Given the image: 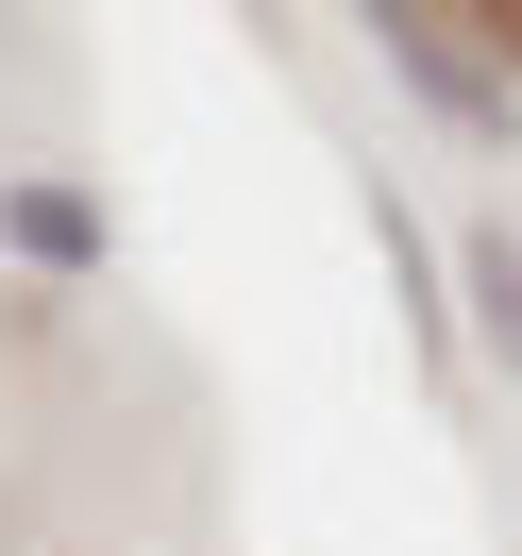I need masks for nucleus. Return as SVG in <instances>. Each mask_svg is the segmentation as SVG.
I'll use <instances>...</instances> for the list:
<instances>
[{
  "label": "nucleus",
  "mask_w": 522,
  "mask_h": 556,
  "mask_svg": "<svg viewBox=\"0 0 522 556\" xmlns=\"http://www.w3.org/2000/svg\"><path fill=\"white\" fill-rule=\"evenodd\" d=\"M472 320H488V354H522V237L506 219L472 237Z\"/></svg>",
  "instance_id": "2"
},
{
  "label": "nucleus",
  "mask_w": 522,
  "mask_h": 556,
  "mask_svg": "<svg viewBox=\"0 0 522 556\" xmlns=\"http://www.w3.org/2000/svg\"><path fill=\"white\" fill-rule=\"evenodd\" d=\"M0 237L35 253V270H85V253H102V203H85V186H0Z\"/></svg>",
  "instance_id": "1"
},
{
  "label": "nucleus",
  "mask_w": 522,
  "mask_h": 556,
  "mask_svg": "<svg viewBox=\"0 0 522 556\" xmlns=\"http://www.w3.org/2000/svg\"><path fill=\"white\" fill-rule=\"evenodd\" d=\"M405 17H438V35H488V51L522 68V0H405Z\"/></svg>",
  "instance_id": "3"
}]
</instances>
